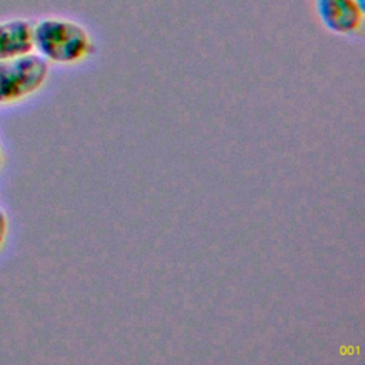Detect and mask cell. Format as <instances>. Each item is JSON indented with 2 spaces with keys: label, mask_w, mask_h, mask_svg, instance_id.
Returning <instances> with one entry per match:
<instances>
[{
  "label": "cell",
  "mask_w": 365,
  "mask_h": 365,
  "mask_svg": "<svg viewBox=\"0 0 365 365\" xmlns=\"http://www.w3.org/2000/svg\"><path fill=\"white\" fill-rule=\"evenodd\" d=\"M315 11L324 27L346 36L362 26L365 9L356 0H315Z\"/></svg>",
  "instance_id": "3957f363"
},
{
  "label": "cell",
  "mask_w": 365,
  "mask_h": 365,
  "mask_svg": "<svg viewBox=\"0 0 365 365\" xmlns=\"http://www.w3.org/2000/svg\"><path fill=\"white\" fill-rule=\"evenodd\" d=\"M33 44L44 60L61 64L86 58L93 47L81 24L58 17L43 19L33 26Z\"/></svg>",
  "instance_id": "6da1fadb"
},
{
  "label": "cell",
  "mask_w": 365,
  "mask_h": 365,
  "mask_svg": "<svg viewBox=\"0 0 365 365\" xmlns=\"http://www.w3.org/2000/svg\"><path fill=\"white\" fill-rule=\"evenodd\" d=\"M48 73L47 60L40 54L0 60V104L27 97L41 87Z\"/></svg>",
  "instance_id": "7a4b0ae2"
},
{
  "label": "cell",
  "mask_w": 365,
  "mask_h": 365,
  "mask_svg": "<svg viewBox=\"0 0 365 365\" xmlns=\"http://www.w3.org/2000/svg\"><path fill=\"white\" fill-rule=\"evenodd\" d=\"M1 163H3V154H1V150H0V167H1Z\"/></svg>",
  "instance_id": "52a82bcc"
},
{
  "label": "cell",
  "mask_w": 365,
  "mask_h": 365,
  "mask_svg": "<svg viewBox=\"0 0 365 365\" xmlns=\"http://www.w3.org/2000/svg\"><path fill=\"white\" fill-rule=\"evenodd\" d=\"M6 235H7V215L0 208V247L3 245V242L6 240Z\"/></svg>",
  "instance_id": "5b68a950"
},
{
  "label": "cell",
  "mask_w": 365,
  "mask_h": 365,
  "mask_svg": "<svg viewBox=\"0 0 365 365\" xmlns=\"http://www.w3.org/2000/svg\"><path fill=\"white\" fill-rule=\"evenodd\" d=\"M356 3H358L362 9H365V0H356Z\"/></svg>",
  "instance_id": "8992f818"
},
{
  "label": "cell",
  "mask_w": 365,
  "mask_h": 365,
  "mask_svg": "<svg viewBox=\"0 0 365 365\" xmlns=\"http://www.w3.org/2000/svg\"><path fill=\"white\" fill-rule=\"evenodd\" d=\"M33 48V26L27 20L0 23V60L29 54Z\"/></svg>",
  "instance_id": "277c9868"
}]
</instances>
